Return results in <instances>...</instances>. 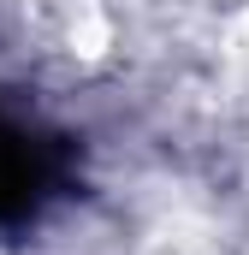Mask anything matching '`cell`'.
Returning a JSON list of instances; mask_svg holds the SVG:
<instances>
[{
  "label": "cell",
  "instance_id": "cell-1",
  "mask_svg": "<svg viewBox=\"0 0 249 255\" xmlns=\"http://www.w3.org/2000/svg\"><path fill=\"white\" fill-rule=\"evenodd\" d=\"M60 166H65V148L54 136H36L30 125L0 119V226L36 214L42 196L60 184Z\"/></svg>",
  "mask_w": 249,
  "mask_h": 255
}]
</instances>
